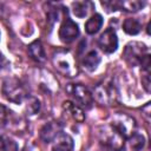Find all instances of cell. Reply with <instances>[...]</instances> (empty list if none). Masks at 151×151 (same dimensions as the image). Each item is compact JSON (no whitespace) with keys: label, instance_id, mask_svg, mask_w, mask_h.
<instances>
[{"label":"cell","instance_id":"5bb4252c","mask_svg":"<svg viewBox=\"0 0 151 151\" xmlns=\"http://www.w3.org/2000/svg\"><path fill=\"white\" fill-rule=\"evenodd\" d=\"M123 28H124L125 33H127V34H130V35H136V34L139 33V31H140L142 27H140V24H139L138 20L129 18V19H126V20L124 21Z\"/></svg>","mask_w":151,"mask_h":151},{"label":"cell","instance_id":"30bf717a","mask_svg":"<svg viewBox=\"0 0 151 151\" xmlns=\"http://www.w3.org/2000/svg\"><path fill=\"white\" fill-rule=\"evenodd\" d=\"M73 145V139L68 134L59 133L53 145V151H72Z\"/></svg>","mask_w":151,"mask_h":151},{"label":"cell","instance_id":"52a82bcc","mask_svg":"<svg viewBox=\"0 0 151 151\" xmlns=\"http://www.w3.org/2000/svg\"><path fill=\"white\" fill-rule=\"evenodd\" d=\"M68 92L73 96V98L83 106L90 109L92 106V103H93V98H92V94L90 93V91L80 85V84H77V85H72L70 88H68Z\"/></svg>","mask_w":151,"mask_h":151},{"label":"cell","instance_id":"2e32d148","mask_svg":"<svg viewBox=\"0 0 151 151\" xmlns=\"http://www.w3.org/2000/svg\"><path fill=\"white\" fill-rule=\"evenodd\" d=\"M144 144H145V139L142 134L139 133H133L131 137H130V145L133 150L138 151L140 149L144 147Z\"/></svg>","mask_w":151,"mask_h":151},{"label":"cell","instance_id":"8fae6325","mask_svg":"<svg viewBox=\"0 0 151 151\" xmlns=\"http://www.w3.org/2000/svg\"><path fill=\"white\" fill-rule=\"evenodd\" d=\"M28 53H29V55L32 57V59H34V60L38 61V63H42V61L46 59L44 47H42L41 42L38 41V40L33 41V42L28 46Z\"/></svg>","mask_w":151,"mask_h":151},{"label":"cell","instance_id":"7a4b0ae2","mask_svg":"<svg viewBox=\"0 0 151 151\" xmlns=\"http://www.w3.org/2000/svg\"><path fill=\"white\" fill-rule=\"evenodd\" d=\"M4 94L11 101L21 103L26 96V91L17 79H8L4 84Z\"/></svg>","mask_w":151,"mask_h":151},{"label":"cell","instance_id":"e0dca14e","mask_svg":"<svg viewBox=\"0 0 151 151\" xmlns=\"http://www.w3.org/2000/svg\"><path fill=\"white\" fill-rule=\"evenodd\" d=\"M90 4L88 2H73V13L76 17L78 18H84L87 14V6Z\"/></svg>","mask_w":151,"mask_h":151},{"label":"cell","instance_id":"8992f818","mask_svg":"<svg viewBox=\"0 0 151 151\" xmlns=\"http://www.w3.org/2000/svg\"><path fill=\"white\" fill-rule=\"evenodd\" d=\"M78 35H79L78 25L73 20H71L70 18H66L64 20V22L61 24L60 29H59V38H60V40L66 42V44H68V42L73 41Z\"/></svg>","mask_w":151,"mask_h":151},{"label":"cell","instance_id":"3957f363","mask_svg":"<svg viewBox=\"0 0 151 151\" xmlns=\"http://www.w3.org/2000/svg\"><path fill=\"white\" fill-rule=\"evenodd\" d=\"M146 51H147V48L144 44L130 42L129 45H126V47L124 50V58L131 66H134L140 63L142 58L145 54H147Z\"/></svg>","mask_w":151,"mask_h":151},{"label":"cell","instance_id":"9a60e30c","mask_svg":"<svg viewBox=\"0 0 151 151\" xmlns=\"http://www.w3.org/2000/svg\"><path fill=\"white\" fill-rule=\"evenodd\" d=\"M64 109L66 111H68L73 116V118H76L77 120H79V122L84 120V113H83V111L80 110L79 106H77V105H74L70 101H66V103H64Z\"/></svg>","mask_w":151,"mask_h":151},{"label":"cell","instance_id":"ffe728a7","mask_svg":"<svg viewBox=\"0 0 151 151\" xmlns=\"http://www.w3.org/2000/svg\"><path fill=\"white\" fill-rule=\"evenodd\" d=\"M7 118H8V110L2 104H0V125H5Z\"/></svg>","mask_w":151,"mask_h":151},{"label":"cell","instance_id":"7c38bea8","mask_svg":"<svg viewBox=\"0 0 151 151\" xmlns=\"http://www.w3.org/2000/svg\"><path fill=\"white\" fill-rule=\"evenodd\" d=\"M101 25H103V17L100 14L96 13L85 24V29H86V32L88 34H94V33H97L99 31Z\"/></svg>","mask_w":151,"mask_h":151},{"label":"cell","instance_id":"6da1fadb","mask_svg":"<svg viewBox=\"0 0 151 151\" xmlns=\"http://www.w3.org/2000/svg\"><path fill=\"white\" fill-rule=\"evenodd\" d=\"M112 129L118 132L123 138H127V137H131L134 132V127H136V124H134V120L126 116V114H117L114 118H113V122H112Z\"/></svg>","mask_w":151,"mask_h":151},{"label":"cell","instance_id":"5b68a950","mask_svg":"<svg viewBox=\"0 0 151 151\" xmlns=\"http://www.w3.org/2000/svg\"><path fill=\"white\" fill-rule=\"evenodd\" d=\"M54 65L59 71L70 77H73V74L77 73V70L76 67H73V63L68 52L63 51L60 53H57L54 55Z\"/></svg>","mask_w":151,"mask_h":151},{"label":"cell","instance_id":"44dd1931","mask_svg":"<svg viewBox=\"0 0 151 151\" xmlns=\"http://www.w3.org/2000/svg\"><path fill=\"white\" fill-rule=\"evenodd\" d=\"M142 83H143V86L146 90V92H150V76H149V72L143 77Z\"/></svg>","mask_w":151,"mask_h":151},{"label":"cell","instance_id":"ac0fdd59","mask_svg":"<svg viewBox=\"0 0 151 151\" xmlns=\"http://www.w3.org/2000/svg\"><path fill=\"white\" fill-rule=\"evenodd\" d=\"M0 151H18V147L13 140L0 137Z\"/></svg>","mask_w":151,"mask_h":151},{"label":"cell","instance_id":"7402d4cb","mask_svg":"<svg viewBox=\"0 0 151 151\" xmlns=\"http://www.w3.org/2000/svg\"><path fill=\"white\" fill-rule=\"evenodd\" d=\"M6 65H7V60H6V58L0 53V70L4 68Z\"/></svg>","mask_w":151,"mask_h":151},{"label":"cell","instance_id":"ba28073f","mask_svg":"<svg viewBox=\"0 0 151 151\" xmlns=\"http://www.w3.org/2000/svg\"><path fill=\"white\" fill-rule=\"evenodd\" d=\"M96 98L103 104H110L114 100V87L112 84H100L96 88Z\"/></svg>","mask_w":151,"mask_h":151},{"label":"cell","instance_id":"d6986e66","mask_svg":"<svg viewBox=\"0 0 151 151\" xmlns=\"http://www.w3.org/2000/svg\"><path fill=\"white\" fill-rule=\"evenodd\" d=\"M143 2L139 1H130V2H120V8H125V11L129 12H136L138 11L140 7H143Z\"/></svg>","mask_w":151,"mask_h":151},{"label":"cell","instance_id":"4fadbf2b","mask_svg":"<svg viewBox=\"0 0 151 151\" xmlns=\"http://www.w3.org/2000/svg\"><path fill=\"white\" fill-rule=\"evenodd\" d=\"M99 63H100V57L98 55V53H97L96 51L88 52V53L85 55L84 60H83L84 66H85L87 70H90V71H93L94 68H97V66L99 65Z\"/></svg>","mask_w":151,"mask_h":151},{"label":"cell","instance_id":"277c9868","mask_svg":"<svg viewBox=\"0 0 151 151\" xmlns=\"http://www.w3.org/2000/svg\"><path fill=\"white\" fill-rule=\"evenodd\" d=\"M98 45L105 53H112L117 50L118 39L113 28L109 27L104 31V33H101V35L98 39Z\"/></svg>","mask_w":151,"mask_h":151},{"label":"cell","instance_id":"9c48e42d","mask_svg":"<svg viewBox=\"0 0 151 151\" xmlns=\"http://www.w3.org/2000/svg\"><path fill=\"white\" fill-rule=\"evenodd\" d=\"M60 130L61 129H60V125L59 124H57L54 122H51V123L46 124L41 129V131H40V138L44 142L48 143V142L53 140L54 138H57V136L60 133Z\"/></svg>","mask_w":151,"mask_h":151}]
</instances>
